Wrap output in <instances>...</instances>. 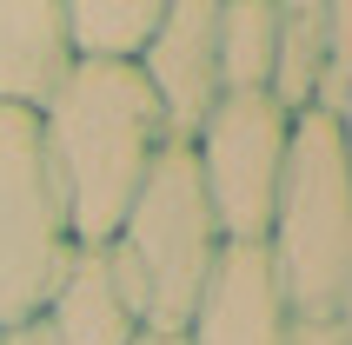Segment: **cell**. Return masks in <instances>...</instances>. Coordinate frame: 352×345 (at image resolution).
I'll return each mask as SVG.
<instances>
[{"mask_svg":"<svg viewBox=\"0 0 352 345\" xmlns=\"http://www.w3.org/2000/svg\"><path fill=\"white\" fill-rule=\"evenodd\" d=\"M166 146L173 133L140 67H74L67 74V87L40 113V153L60 186L74 246L113 239Z\"/></svg>","mask_w":352,"mask_h":345,"instance_id":"obj_1","label":"cell"},{"mask_svg":"<svg viewBox=\"0 0 352 345\" xmlns=\"http://www.w3.org/2000/svg\"><path fill=\"white\" fill-rule=\"evenodd\" d=\"M219 246H226V239H219V226H213L199 166L173 140V146L153 159L146 186L133 192L120 232L100 252H107V272H113L126 312L140 319V332L179 339L186 319H193V306H199V292H206V272H213Z\"/></svg>","mask_w":352,"mask_h":345,"instance_id":"obj_2","label":"cell"},{"mask_svg":"<svg viewBox=\"0 0 352 345\" xmlns=\"http://www.w3.org/2000/svg\"><path fill=\"white\" fill-rule=\"evenodd\" d=\"M266 259L293 319H333L352 279V172L339 153V126L326 113L293 120V153L279 179Z\"/></svg>","mask_w":352,"mask_h":345,"instance_id":"obj_3","label":"cell"},{"mask_svg":"<svg viewBox=\"0 0 352 345\" xmlns=\"http://www.w3.org/2000/svg\"><path fill=\"white\" fill-rule=\"evenodd\" d=\"M67 259L74 232L40 153V120L0 107V332L34 326Z\"/></svg>","mask_w":352,"mask_h":345,"instance_id":"obj_4","label":"cell"},{"mask_svg":"<svg viewBox=\"0 0 352 345\" xmlns=\"http://www.w3.org/2000/svg\"><path fill=\"white\" fill-rule=\"evenodd\" d=\"M206 206L226 246H266L279 206V179L293 153V113L273 93H219V107L186 140Z\"/></svg>","mask_w":352,"mask_h":345,"instance_id":"obj_5","label":"cell"},{"mask_svg":"<svg viewBox=\"0 0 352 345\" xmlns=\"http://www.w3.org/2000/svg\"><path fill=\"white\" fill-rule=\"evenodd\" d=\"M140 80L153 87L166 133L186 146L219 107V0H166L153 47L140 54Z\"/></svg>","mask_w":352,"mask_h":345,"instance_id":"obj_6","label":"cell"},{"mask_svg":"<svg viewBox=\"0 0 352 345\" xmlns=\"http://www.w3.org/2000/svg\"><path fill=\"white\" fill-rule=\"evenodd\" d=\"M293 306L273 279L266 246H219L206 292L179 339L186 345H293Z\"/></svg>","mask_w":352,"mask_h":345,"instance_id":"obj_7","label":"cell"},{"mask_svg":"<svg viewBox=\"0 0 352 345\" xmlns=\"http://www.w3.org/2000/svg\"><path fill=\"white\" fill-rule=\"evenodd\" d=\"M74 67L80 60L60 0H0V107L40 120Z\"/></svg>","mask_w":352,"mask_h":345,"instance_id":"obj_8","label":"cell"},{"mask_svg":"<svg viewBox=\"0 0 352 345\" xmlns=\"http://www.w3.org/2000/svg\"><path fill=\"white\" fill-rule=\"evenodd\" d=\"M34 332H40V345H140V319L126 312L100 246H74Z\"/></svg>","mask_w":352,"mask_h":345,"instance_id":"obj_9","label":"cell"},{"mask_svg":"<svg viewBox=\"0 0 352 345\" xmlns=\"http://www.w3.org/2000/svg\"><path fill=\"white\" fill-rule=\"evenodd\" d=\"M60 7L80 67H140L166 20V0H60Z\"/></svg>","mask_w":352,"mask_h":345,"instance_id":"obj_10","label":"cell"},{"mask_svg":"<svg viewBox=\"0 0 352 345\" xmlns=\"http://www.w3.org/2000/svg\"><path fill=\"white\" fill-rule=\"evenodd\" d=\"M319 74H326V0H279V47L266 93L299 120L319 100Z\"/></svg>","mask_w":352,"mask_h":345,"instance_id":"obj_11","label":"cell"},{"mask_svg":"<svg viewBox=\"0 0 352 345\" xmlns=\"http://www.w3.org/2000/svg\"><path fill=\"white\" fill-rule=\"evenodd\" d=\"M279 47V0H219V93H266Z\"/></svg>","mask_w":352,"mask_h":345,"instance_id":"obj_12","label":"cell"},{"mask_svg":"<svg viewBox=\"0 0 352 345\" xmlns=\"http://www.w3.org/2000/svg\"><path fill=\"white\" fill-rule=\"evenodd\" d=\"M352 93V0H326V74H319L313 113L333 120Z\"/></svg>","mask_w":352,"mask_h":345,"instance_id":"obj_13","label":"cell"},{"mask_svg":"<svg viewBox=\"0 0 352 345\" xmlns=\"http://www.w3.org/2000/svg\"><path fill=\"white\" fill-rule=\"evenodd\" d=\"M293 345H346V332H339L333 319H299V326H293Z\"/></svg>","mask_w":352,"mask_h":345,"instance_id":"obj_14","label":"cell"},{"mask_svg":"<svg viewBox=\"0 0 352 345\" xmlns=\"http://www.w3.org/2000/svg\"><path fill=\"white\" fill-rule=\"evenodd\" d=\"M333 126H339V153H346V172H352V93H346V107L333 113Z\"/></svg>","mask_w":352,"mask_h":345,"instance_id":"obj_15","label":"cell"},{"mask_svg":"<svg viewBox=\"0 0 352 345\" xmlns=\"http://www.w3.org/2000/svg\"><path fill=\"white\" fill-rule=\"evenodd\" d=\"M333 326L346 332V345H352V279H346V292H339V306H333Z\"/></svg>","mask_w":352,"mask_h":345,"instance_id":"obj_16","label":"cell"},{"mask_svg":"<svg viewBox=\"0 0 352 345\" xmlns=\"http://www.w3.org/2000/svg\"><path fill=\"white\" fill-rule=\"evenodd\" d=\"M0 345H40V332H34V326H20V332H7Z\"/></svg>","mask_w":352,"mask_h":345,"instance_id":"obj_17","label":"cell"},{"mask_svg":"<svg viewBox=\"0 0 352 345\" xmlns=\"http://www.w3.org/2000/svg\"><path fill=\"white\" fill-rule=\"evenodd\" d=\"M140 345H186V339H160V332H140Z\"/></svg>","mask_w":352,"mask_h":345,"instance_id":"obj_18","label":"cell"},{"mask_svg":"<svg viewBox=\"0 0 352 345\" xmlns=\"http://www.w3.org/2000/svg\"><path fill=\"white\" fill-rule=\"evenodd\" d=\"M0 339H7V332H0Z\"/></svg>","mask_w":352,"mask_h":345,"instance_id":"obj_19","label":"cell"}]
</instances>
